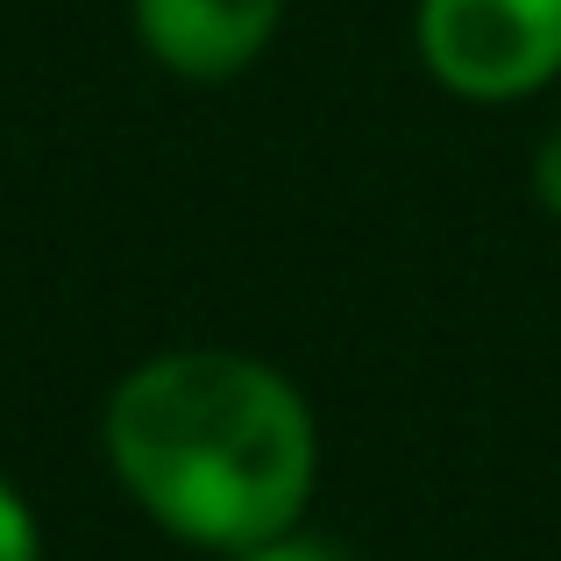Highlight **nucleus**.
Returning a JSON list of instances; mask_svg holds the SVG:
<instances>
[{
  "instance_id": "4",
  "label": "nucleus",
  "mask_w": 561,
  "mask_h": 561,
  "mask_svg": "<svg viewBox=\"0 0 561 561\" xmlns=\"http://www.w3.org/2000/svg\"><path fill=\"white\" fill-rule=\"evenodd\" d=\"M0 561H36V526H28V505L0 483Z\"/></svg>"
},
{
  "instance_id": "2",
  "label": "nucleus",
  "mask_w": 561,
  "mask_h": 561,
  "mask_svg": "<svg viewBox=\"0 0 561 561\" xmlns=\"http://www.w3.org/2000/svg\"><path fill=\"white\" fill-rule=\"evenodd\" d=\"M420 65L462 100H526L561 71V0H420Z\"/></svg>"
},
{
  "instance_id": "3",
  "label": "nucleus",
  "mask_w": 561,
  "mask_h": 561,
  "mask_svg": "<svg viewBox=\"0 0 561 561\" xmlns=\"http://www.w3.org/2000/svg\"><path fill=\"white\" fill-rule=\"evenodd\" d=\"M285 22V0H136L142 50L179 79H234Z\"/></svg>"
},
{
  "instance_id": "5",
  "label": "nucleus",
  "mask_w": 561,
  "mask_h": 561,
  "mask_svg": "<svg viewBox=\"0 0 561 561\" xmlns=\"http://www.w3.org/2000/svg\"><path fill=\"white\" fill-rule=\"evenodd\" d=\"M234 561H342L328 548V540H306V534H277V540H256V548H242Z\"/></svg>"
},
{
  "instance_id": "1",
  "label": "nucleus",
  "mask_w": 561,
  "mask_h": 561,
  "mask_svg": "<svg viewBox=\"0 0 561 561\" xmlns=\"http://www.w3.org/2000/svg\"><path fill=\"white\" fill-rule=\"evenodd\" d=\"M107 455L157 526L242 554L299 526L320 440L306 398L271 363L234 348H179L114 391Z\"/></svg>"
},
{
  "instance_id": "6",
  "label": "nucleus",
  "mask_w": 561,
  "mask_h": 561,
  "mask_svg": "<svg viewBox=\"0 0 561 561\" xmlns=\"http://www.w3.org/2000/svg\"><path fill=\"white\" fill-rule=\"evenodd\" d=\"M534 199L561 220V128H548V142L534 150Z\"/></svg>"
}]
</instances>
